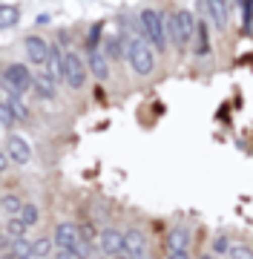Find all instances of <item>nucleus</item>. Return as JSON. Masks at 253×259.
<instances>
[{"mask_svg":"<svg viewBox=\"0 0 253 259\" xmlns=\"http://www.w3.org/2000/svg\"><path fill=\"white\" fill-rule=\"evenodd\" d=\"M58 250H66L72 259H89V242H84L81 236V228L75 222H61L55 228V236H52Z\"/></svg>","mask_w":253,"mask_h":259,"instance_id":"1","label":"nucleus"},{"mask_svg":"<svg viewBox=\"0 0 253 259\" xmlns=\"http://www.w3.org/2000/svg\"><path fill=\"white\" fill-rule=\"evenodd\" d=\"M193 37H196V18H193V12H187V9L170 12V18H167V40H173L178 49H184Z\"/></svg>","mask_w":253,"mask_h":259,"instance_id":"2","label":"nucleus"},{"mask_svg":"<svg viewBox=\"0 0 253 259\" xmlns=\"http://www.w3.org/2000/svg\"><path fill=\"white\" fill-rule=\"evenodd\" d=\"M127 61H130L135 75H150L156 69V49L144 37H132L127 44Z\"/></svg>","mask_w":253,"mask_h":259,"instance_id":"3","label":"nucleus"},{"mask_svg":"<svg viewBox=\"0 0 253 259\" xmlns=\"http://www.w3.org/2000/svg\"><path fill=\"white\" fill-rule=\"evenodd\" d=\"M141 32H144V40L153 49L164 52V47H167V20L161 18V12H156V9L141 12Z\"/></svg>","mask_w":253,"mask_h":259,"instance_id":"4","label":"nucleus"},{"mask_svg":"<svg viewBox=\"0 0 253 259\" xmlns=\"http://www.w3.org/2000/svg\"><path fill=\"white\" fill-rule=\"evenodd\" d=\"M3 87L12 90L15 95H23L35 87V75H32V69L26 64H9L3 69Z\"/></svg>","mask_w":253,"mask_h":259,"instance_id":"5","label":"nucleus"},{"mask_svg":"<svg viewBox=\"0 0 253 259\" xmlns=\"http://www.w3.org/2000/svg\"><path fill=\"white\" fill-rule=\"evenodd\" d=\"M61 78H64L72 90H81L86 83V64L75 52H64L61 55Z\"/></svg>","mask_w":253,"mask_h":259,"instance_id":"6","label":"nucleus"},{"mask_svg":"<svg viewBox=\"0 0 253 259\" xmlns=\"http://www.w3.org/2000/svg\"><path fill=\"white\" fill-rule=\"evenodd\" d=\"M98 248H101L104 256H110V259L124 253V233L118 228H104L98 233Z\"/></svg>","mask_w":253,"mask_h":259,"instance_id":"7","label":"nucleus"},{"mask_svg":"<svg viewBox=\"0 0 253 259\" xmlns=\"http://www.w3.org/2000/svg\"><path fill=\"white\" fill-rule=\"evenodd\" d=\"M6 156H9V161L23 167V164L32 161V147H29V141L23 139V136H15V133H12L9 139H6Z\"/></svg>","mask_w":253,"mask_h":259,"instance_id":"8","label":"nucleus"},{"mask_svg":"<svg viewBox=\"0 0 253 259\" xmlns=\"http://www.w3.org/2000/svg\"><path fill=\"white\" fill-rule=\"evenodd\" d=\"M23 47H26V58L32 61V64H49V58H52V47H49L43 37L29 35Z\"/></svg>","mask_w":253,"mask_h":259,"instance_id":"9","label":"nucleus"},{"mask_svg":"<svg viewBox=\"0 0 253 259\" xmlns=\"http://www.w3.org/2000/svg\"><path fill=\"white\" fill-rule=\"evenodd\" d=\"M124 253L130 259H147V239L141 231H127L124 233Z\"/></svg>","mask_w":253,"mask_h":259,"instance_id":"10","label":"nucleus"},{"mask_svg":"<svg viewBox=\"0 0 253 259\" xmlns=\"http://www.w3.org/2000/svg\"><path fill=\"white\" fill-rule=\"evenodd\" d=\"M86 66L92 69V75L98 78V81H107V78H110V58L104 55L101 49H89V61H86Z\"/></svg>","mask_w":253,"mask_h":259,"instance_id":"11","label":"nucleus"},{"mask_svg":"<svg viewBox=\"0 0 253 259\" xmlns=\"http://www.w3.org/2000/svg\"><path fill=\"white\" fill-rule=\"evenodd\" d=\"M207 18L213 20V26L225 29L227 26V0H205Z\"/></svg>","mask_w":253,"mask_h":259,"instance_id":"12","label":"nucleus"},{"mask_svg":"<svg viewBox=\"0 0 253 259\" xmlns=\"http://www.w3.org/2000/svg\"><path fill=\"white\" fill-rule=\"evenodd\" d=\"M190 245V233L184 225H176L173 231L167 233V253H173V250H187Z\"/></svg>","mask_w":253,"mask_h":259,"instance_id":"13","label":"nucleus"},{"mask_svg":"<svg viewBox=\"0 0 253 259\" xmlns=\"http://www.w3.org/2000/svg\"><path fill=\"white\" fill-rule=\"evenodd\" d=\"M18 20H20V6H15V3H0V29L18 26Z\"/></svg>","mask_w":253,"mask_h":259,"instance_id":"14","label":"nucleus"},{"mask_svg":"<svg viewBox=\"0 0 253 259\" xmlns=\"http://www.w3.org/2000/svg\"><path fill=\"white\" fill-rule=\"evenodd\" d=\"M196 55H210V32H207V20H196Z\"/></svg>","mask_w":253,"mask_h":259,"instance_id":"15","label":"nucleus"},{"mask_svg":"<svg viewBox=\"0 0 253 259\" xmlns=\"http://www.w3.org/2000/svg\"><path fill=\"white\" fill-rule=\"evenodd\" d=\"M20 207H23V199H20L18 193H6V196H3V202H0V213H3L6 219L18 216Z\"/></svg>","mask_w":253,"mask_h":259,"instance_id":"16","label":"nucleus"},{"mask_svg":"<svg viewBox=\"0 0 253 259\" xmlns=\"http://www.w3.org/2000/svg\"><path fill=\"white\" fill-rule=\"evenodd\" d=\"M32 248H35V239H29V236L15 239V242H12L9 256H15V259H32Z\"/></svg>","mask_w":253,"mask_h":259,"instance_id":"17","label":"nucleus"},{"mask_svg":"<svg viewBox=\"0 0 253 259\" xmlns=\"http://www.w3.org/2000/svg\"><path fill=\"white\" fill-rule=\"evenodd\" d=\"M32 90H38L40 98H55V78H49L46 72L38 75V78H35V87H32Z\"/></svg>","mask_w":253,"mask_h":259,"instance_id":"18","label":"nucleus"},{"mask_svg":"<svg viewBox=\"0 0 253 259\" xmlns=\"http://www.w3.org/2000/svg\"><path fill=\"white\" fill-rule=\"evenodd\" d=\"M18 219L26 228H32V225H38V219H40V210H38V204L35 202H23V207H20V213H18Z\"/></svg>","mask_w":253,"mask_h":259,"instance_id":"19","label":"nucleus"},{"mask_svg":"<svg viewBox=\"0 0 253 259\" xmlns=\"http://www.w3.org/2000/svg\"><path fill=\"white\" fill-rule=\"evenodd\" d=\"M26 225L20 222L18 216H12V219H6V225H3V233H6V236H9V239H23V236H26Z\"/></svg>","mask_w":253,"mask_h":259,"instance_id":"20","label":"nucleus"},{"mask_svg":"<svg viewBox=\"0 0 253 259\" xmlns=\"http://www.w3.org/2000/svg\"><path fill=\"white\" fill-rule=\"evenodd\" d=\"M52 248H55V242L46 239V236L35 239V248H32V259H49V256H52Z\"/></svg>","mask_w":253,"mask_h":259,"instance_id":"21","label":"nucleus"},{"mask_svg":"<svg viewBox=\"0 0 253 259\" xmlns=\"http://www.w3.org/2000/svg\"><path fill=\"white\" fill-rule=\"evenodd\" d=\"M15 121H18V118H15V112H12L6 104L0 101V127H12Z\"/></svg>","mask_w":253,"mask_h":259,"instance_id":"22","label":"nucleus"},{"mask_svg":"<svg viewBox=\"0 0 253 259\" xmlns=\"http://www.w3.org/2000/svg\"><path fill=\"white\" fill-rule=\"evenodd\" d=\"M213 253H230L227 236H216V239H213Z\"/></svg>","mask_w":253,"mask_h":259,"instance_id":"23","label":"nucleus"},{"mask_svg":"<svg viewBox=\"0 0 253 259\" xmlns=\"http://www.w3.org/2000/svg\"><path fill=\"white\" fill-rule=\"evenodd\" d=\"M98 37H101V23H95L92 29H89V37H86V44H89V49L98 47Z\"/></svg>","mask_w":253,"mask_h":259,"instance_id":"24","label":"nucleus"},{"mask_svg":"<svg viewBox=\"0 0 253 259\" xmlns=\"http://www.w3.org/2000/svg\"><path fill=\"white\" fill-rule=\"evenodd\" d=\"M227 259H253V250L250 248H233Z\"/></svg>","mask_w":253,"mask_h":259,"instance_id":"25","label":"nucleus"},{"mask_svg":"<svg viewBox=\"0 0 253 259\" xmlns=\"http://www.w3.org/2000/svg\"><path fill=\"white\" fill-rule=\"evenodd\" d=\"M6 164H9V156H6V147L0 150V173L6 170Z\"/></svg>","mask_w":253,"mask_h":259,"instance_id":"26","label":"nucleus"},{"mask_svg":"<svg viewBox=\"0 0 253 259\" xmlns=\"http://www.w3.org/2000/svg\"><path fill=\"white\" fill-rule=\"evenodd\" d=\"M167 259H190L187 250H173V253H167Z\"/></svg>","mask_w":253,"mask_h":259,"instance_id":"27","label":"nucleus"},{"mask_svg":"<svg viewBox=\"0 0 253 259\" xmlns=\"http://www.w3.org/2000/svg\"><path fill=\"white\" fill-rule=\"evenodd\" d=\"M198 259H216V256H213V253H201Z\"/></svg>","mask_w":253,"mask_h":259,"instance_id":"28","label":"nucleus"},{"mask_svg":"<svg viewBox=\"0 0 253 259\" xmlns=\"http://www.w3.org/2000/svg\"><path fill=\"white\" fill-rule=\"evenodd\" d=\"M113 259H130V256H127V253H118V256H113Z\"/></svg>","mask_w":253,"mask_h":259,"instance_id":"29","label":"nucleus"},{"mask_svg":"<svg viewBox=\"0 0 253 259\" xmlns=\"http://www.w3.org/2000/svg\"><path fill=\"white\" fill-rule=\"evenodd\" d=\"M3 196H6V193H0V202H3Z\"/></svg>","mask_w":253,"mask_h":259,"instance_id":"30","label":"nucleus"}]
</instances>
